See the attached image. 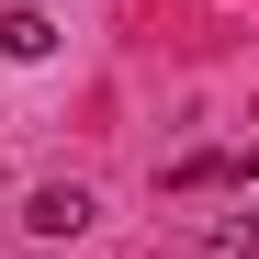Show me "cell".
<instances>
[{"label":"cell","mask_w":259,"mask_h":259,"mask_svg":"<svg viewBox=\"0 0 259 259\" xmlns=\"http://www.w3.org/2000/svg\"><path fill=\"white\" fill-rule=\"evenodd\" d=\"M91 214H102V203L79 192V181H46V192L23 203V226H34V237H91Z\"/></svg>","instance_id":"obj_1"},{"label":"cell","mask_w":259,"mask_h":259,"mask_svg":"<svg viewBox=\"0 0 259 259\" xmlns=\"http://www.w3.org/2000/svg\"><path fill=\"white\" fill-rule=\"evenodd\" d=\"M46 46H57V23L34 12V0H23V12H0V57H46Z\"/></svg>","instance_id":"obj_2"},{"label":"cell","mask_w":259,"mask_h":259,"mask_svg":"<svg viewBox=\"0 0 259 259\" xmlns=\"http://www.w3.org/2000/svg\"><path fill=\"white\" fill-rule=\"evenodd\" d=\"M248 248H259V214H226V226L203 237V259H248Z\"/></svg>","instance_id":"obj_3"},{"label":"cell","mask_w":259,"mask_h":259,"mask_svg":"<svg viewBox=\"0 0 259 259\" xmlns=\"http://www.w3.org/2000/svg\"><path fill=\"white\" fill-rule=\"evenodd\" d=\"M248 169H259V102H248Z\"/></svg>","instance_id":"obj_4"}]
</instances>
